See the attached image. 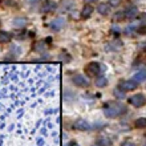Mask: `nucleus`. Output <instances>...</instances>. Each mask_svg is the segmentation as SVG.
Returning a JSON list of instances; mask_svg holds the SVG:
<instances>
[{"instance_id":"obj_15","label":"nucleus","mask_w":146,"mask_h":146,"mask_svg":"<svg viewBox=\"0 0 146 146\" xmlns=\"http://www.w3.org/2000/svg\"><path fill=\"white\" fill-rule=\"evenodd\" d=\"M106 84H108L106 77H105V76H97V78H96V85H97V86L102 88V86H105Z\"/></svg>"},{"instance_id":"obj_3","label":"nucleus","mask_w":146,"mask_h":146,"mask_svg":"<svg viewBox=\"0 0 146 146\" xmlns=\"http://www.w3.org/2000/svg\"><path fill=\"white\" fill-rule=\"evenodd\" d=\"M129 102H130V105L135 106V108H141V106H143L146 104V97L143 96L142 93H137V94H134V96H131L129 98Z\"/></svg>"},{"instance_id":"obj_12","label":"nucleus","mask_w":146,"mask_h":146,"mask_svg":"<svg viewBox=\"0 0 146 146\" xmlns=\"http://www.w3.org/2000/svg\"><path fill=\"white\" fill-rule=\"evenodd\" d=\"M93 7L90 5V4H86V5H84V8H82V11H81V16L84 17V19H88L89 16L93 13Z\"/></svg>"},{"instance_id":"obj_16","label":"nucleus","mask_w":146,"mask_h":146,"mask_svg":"<svg viewBox=\"0 0 146 146\" xmlns=\"http://www.w3.org/2000/svg\"><path fill=\"white\" fill-rule=\"evenodd\" d=\"M97 143L100 146H111V141L108 137H100V138L97 139Z\"/></svg>"},{"instance_id":"obj_5","label":"nucleus","mask_w":146,"mask_h":146,"mask_svg":"<svg viewBox=\"0 0 146 146\" xmlns=\"http://www.w3.org/2000/svg\"><path fill=\"white\" fill-rule=\"evenodd\" d=\"M73 127H74L76 130L88 131V130H90V127L92 126H90V123H89L88 121H85V119H82V118H78L73 122Z\"/></svg>"},{"instance_id":"obj_22","label":"nucleus","mask_w":146,"mask_h":146,"mask_svg":"<svg viewBox=\"0 0 146 146\" xmlns=\"http://www.w3.org/2000/svg\"><path fill=\"white\" fill-rule=\"evenodd\" d=\"M66 146H78V145H77L76 142H69V143H68V145H66Z\"/></svg>"},{"instance_id":"obj_11","label":"nucleus","mask_w":146,"mask_h":146,"mask_svg":"<svg viewBox=\"0 0 146 146\" xmlns=\"http://www.w3.org/2000/svg\"><path fill=\"white\" fill-rule=\"evenodd\" d=\"M97 11L100 12L101 15H109V12H110V5H109V3H101L98 4V7H97Z\"/></svg>"},{"instance_id":"obj_9","label":"nucleus","mask_w":146,"mask_h":146,"mask_svg":"<svg viewBox=\"0 0 146 146\" xmlns=\"http://www.w3.org/2000/svg\"><path fill=\"white\" fill-rule=\"evenodd\" d=\"M125 19H133V17H135V16L138 15V9H137V7H134V5H130V7H127L126 9H125Z\"/></svg>"},{"instance_id":"obj_13","label":"nucleus","mask_w":146,"mask_h":146,"mask_svg":"<svg viewBox=\"0 0 146 146\" xmlns=\"http://www.w3.org/2000/svg\"><path fill=\"white\" fill-rule=\"evenodd\" d=\"M11 33H8L5 31H0V44H7V42L11 41Z\"/></svg>"},{"instance_id":"obj_19","label":"nucleus","mask_w":146,"mask_h":146,"mask_svg":"<svg viewBox=\"0 0 146 146\" xmlns=\"http://www.w3.org/2000/svg\"><path fill=\"white\" fill-rule=\"evenodd\" d=\"M122 19H125V12L123 11H119L114 15V20H117V21H119V20H122Z\"/></svg>"},{"instance_id":"obj_10","label":"nucleus","mask_w":146,"mask_h":146,"mask_svg":"<svg viewBox=\"0 0 146 146\" xmlns=\"http://www.w3.org/2000/svg\"><path fill=\"white\" fill-rule=\"evenodd\" d=\"M133 80L137 82V84H139V82H143V81H146V69H142V70H138V72L135 73L134 76H133Z\"/></svg>"},{"instance_id":"obj_1","label":"nucleus","mask_w":146,"mask_h":146,"mask_svg":"<svg viewBox=\"0 0 146 146\" xmlns=\"http://www.w3.org/2000/svg\"><path fill=\"white\" fill-rule=\"evenodd\" d=\"M104 114L105 117L108 118H115V117H119L122 115L125 111H126V106L119 102H115V104H109L106 106H104Z\"/></svg>"},{"instance_id":"obj_17","label":"nucleus","mask_w":146,"mask_h":146,"mask_svg":"<svg viewBox=\"0 0 146 146\" xmlns=\"http://www.w3.org/2000/svg\"><path fill=\"white\" fill-rule=\"evenodd\" d=\"M114 96L117 97V98H125V92H123V90H121L119 88H117L114 90Z\"/></svg>"},{"instance_id":"obj_14","label":"nucleus","mask_w":146,"mask_h":146,"mask_svg":"<svg viewBox=\"0 0 146 146\" xmlns=\"http://www.w3.org/2000/svg\"><path fill=\"white\" fill-rule=\"evenodd\" d=\"M134 126L137 129H145L146 127V117H139V118L135 119Z\"/></svg>"},{"instance_id":"obj_4","label":"nucleus","mask_w":146,"mask_h":146,"mask_svg":"<svg viewBox=\"0 0 146 146\" xmlns=\"http://www.w3.org/2000/svg\"><path fill=\"white\" fill-rule=\"evenodd\" d=\"M72 81H73V84L76 85V86H78V88H88L89 86V80L85 76H82V74L73 76Z\"/></svg>"},{"instance_id":"obj_6","label":"nucleus","mask_w":146,"mask_h":146,"mask_svg":"<svg viewBox=\"0 0 146 146\" xmlns=\"http://www.w3.org/2000/svg\"><path fill=\"white\" fill-rule=\"evenodd\" d=\"M137 82L134 80H126V81H121L118 85V88L123 92H130V90H134L137 88Z\"/></svg>"},{"instance_id":"obj_20","label":"nucleus","mask_w":146,"mask_h":146,"mask_svg":"<svg viewBox=\"0 0 146 146\" xmlns=\"http://www.w3.org/2000/svg\"><path fill=\"white\" fill-rule=\"evenodd\" d=\"M121 0H109V5H118Z\"/></svg>"},{"instance_id":"obj_7","label":"nucleus","mask_w":146,"mask_h":146,"mask_svg":"<svg viewBox=\"0 0 146 146\" xmlns=\"http://www.w3.org/2000/svg\"><path fill=\"white\" fill-rule=\"evenodd\" d=\"M64 24H65V20L62 19V17H57V19H54L53 21H50L49 28L52 31H60V29L64 27Z\"/></svg>"},{"instance_id":"obj_23","label":"nucleus","mask_w":146,"mask_h":146,"mask_svg":"<svg viewBox=\"0 0 146 146\" xmlns=\"http://www.w3.org/2000/svg\"><path fill=\"white\" fill-rule=\"evenodd\" d=\"M84 1H88V3H90V1H96V0H84Z\"/></svg>"},{"instance_id":"obj_18","label":"nucleus","mask_w":146,"mask_h":146,"mask_svg":"<svg viewBox=\"0 0 146 146\" xmlns=\"http://www.w3.org/2000/svg\"><path fill=\"white\" fill-rule=\"evenodd\" d=\"M25 21H27L25 19H15V24H13V25H15V27H24V25H25Z\"/></svg>"},{"instance_id":"obj_2","label":"nucleus","mask_w":146,"mask_h":146,"mask_svg":"<svg viewBox=\"0 0 146 146\" xmlns=\"http://www.w3.org/2000/svg\"><path fill=\"white\" fill-rule=\"evenodd\" d=\"M100 72H101V66H100V64L98 62H89L88 65L85 66V73L88 74L89 77H94V76H98L100 74Z\"/></svg>"},{"instance_id":"obj_8","label":"nucleus","mask_w":146,"mask_h":146,"mask_svg":"<svg viewBox=\"0 0 146 146\" xmlns=\"http://www.w3.org/2000/svg\"><path fill=\"white\" fill-rule=\"evenodd\" d=\"M57 8V4L56 1H45V3L41 5V12L44 13H48V12H52Z\"/></svg>"},{"instance_id":"obj_21","label":"nucleus","mask_w":146,"mask_h":146,"mask_svg":"<svg viewBox=\"0 0 146 146\" xmlns=\"http://www.w3.org/2000/svg\"><path fill=\"white\" fill-rule=\"evenodd\" d=\"M121 146H135V145L131 142V141H123V142L121 143Z\"/></svg>"}]
</instances>
